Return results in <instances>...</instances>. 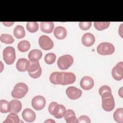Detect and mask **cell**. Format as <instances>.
<instances>
[{
  "instance_id": "2e32d148",
  "label": "cell",
  "mask_w": 123,
  "mask_h": 123,
  "mask_svg": "<svg viewBox=\"0 0 123 123\" xmlns=\"http://www.w3.org/2000/svg\"><path fill=\"white\" fill-rule=\"evenodd\" d=\"M53 34L55 37L58 39H63L67 36V31L64 27L59 26L54 29Z\"/></svg>"
},
{
  "instance_id": "f35d334b",
  "label": "cell",
  "mask_w": 123,
  "mask_h": 123,
  "mask_svg": "<svg viewBox=\"0 0 123 123\" xmlns=\"http://www.w3.org/2000/svg\"><path fill=\"white\" fill-rule=\"evenodd\" d=\"M53 122V123H55V122L54 121H53V120H49V119L48 120H47V121H45V123H46V122Z\"/></svg>"
},
{
  "instance_id": "f1b7e54d",
  "label": "cell",
  "mask_w": 123,
  "mask_h": 123,
  "mask_svg": "<svg viewBox=\"0 0 123 123\" xmlns=\"http://www.w3.org/2000/svg\"><path fill=\"white\" fill-rule=\"evenodd\" d=\"M0 40L1 42L5 44H12L14 42V39L11 35L7 34H3L0 36Z\"/></svg>"
},
{
  "instance_id": "d6a6232c",
  "label": "cell",
  "mask_w": 123,
  "mask_h": 123,
  "mask_svg": "<svg viewBox=\"0 0 123 123\" xmlns=\"http://www.w3.org/2000/svg\"><path fill=\"white\" fill-rule=\"evenodd\" d=\"M98 92H99L100 96H101V95H102L103 94H104L105 93L111 92V90L110 87H109V86H106V85H104V86H101L99 88Z\"/></svg>"
},
{
  "instance_id": "83f0119b",
  "label": "cell",
  "mask_w": 123,
  "mask_h": 123,
  "mask_svg": "<svg viewBox=\"0 0 123 123\" xmlns=\"http://www.w3.org/2000/svg\"><path fill=\"white\" fill-rule=\"evenodd\" d=\"M10 111V103L5 100L1 99L0 101V111L1 113H7Z\"/></svg>"
},
{
  "instance_id": "8fae6325",
  "label": "cell",
  "mask_w": 123,
  "mask_h": 123,
  "mask_svg": "<svg viewBox=\"0 0 123 123\" xmlns=\"http://www.w3.org/2000/svg\"><path fill=\"white\" fill-rule=\"evenodd\" d=\"M94 85V81L92 78L90 76H86L83 77L80 82V85L82 88L84 90H88L92 88Z\"/></svg>"
},
{
  "instance_id": "7a4b0ae2",
  "label": "cell",
  "mask_w": 123,
  "mask_h": 123,
  "mask_svg": "<svg viewBox=\"0 0 123 123\" xmlns=\"http://www.w3.org/2000/svg\"><path fill=\"white\" fill-rule=\"evenodd\" d=\"M28 91V87L27 85L22 82L18 83L15 85L12 91V96L15 98H21L25 96Z\"/></svg>"
},
{
  "instance_id": "d4e9b609",
  "label": "cell",
  "mask_w": 123,
  "mask_h": 123,
  "mask_svg": "<svg viewBox=\"0 0 123 123\" xmlns=\"http://www.w3.org/2000/svg\"><path fill=\"white\" fill-rule=\"evenodd\" d=\"M113 118L118 123H122L123 122V109L118 108L115 110L113 113Z\"/></svg>"
},
{
  "instance_id": "603a6c76",
  "label": "cell",
  "mask_w": 123,
  "mask_h": 123,
  "mask_svg": "<svg viewBox=\"0 0 123 123\" xmlns=\"http://www.w3.org/2000/svg\"><path fill=\"white\" fill-rule=\"evenodd\" d=\"M28 60L25 58L19 59L16 64V67L17 70L19 72H25L26 71V66Z\"/></svg>"
},
{
  "instance_id": "ba28073f",
  "label": "cell",
  "mask_w": 123,
  "mask_h": 123,
  "mask_svg": "<svg viewBox=\"0 0 123 123\" xmlns=\"http://www.w3.org/2000/svg\"><path fill=\"white\" fill-rule=\"evenodd\" d=\"M123 62H118L112 69L111 74L113 78L117 80L120 81L123 78Z\"/></svg>"
},
{
  "instance_id": "836d02e7",
  "label": "cell",
  "mask_w": 123,
  "mask_h": 123,
  "mask_svg": "<svg viewBox=\"0 0 123 123\" xmlns=\"http://www.w3.org/2000/svg\"><path fill=\"white\" fill-rule=\"evenodd\" d=\"M42 73V69L40 67L39 69H38L37 71L32 73H28L30 76L33 78H37L40 76Z\"/></svg>"
},
{
  "instance_id": "ffe728a7",
  "label": "cell",
  "mask_w": 123,
  "mask_h": 123,
  "mask_svg": "<svg viewBox=\"0 0 123 123\" xmlns=\"http://www.w3.org/2000/svg\"><path fill=\"white\" fill-rule=\"evenodd\" d=\"M41 67L38 61H28L26 66V70L28 73H32L37 71Z\"/></svg>"
},
{
  "instance_id": "5b68a950",
  "label": "cell",
  "mask_w": 123,
  "mask_h": 123,
  "mask_svg": "<svg viewBox=\"0 0 123 123\" xmlns=\"http://www.w3.org/2000/svg\"><path fill=\"white\" fill-rule=\"evenodd\" d=\"M98 53L101 55L112 54L115 51L114 46L109 42H102L99 44L97 48Z\"/></svg>"
},
{
  "instance_id": "44dd1931",
  "label": "cell",
  "mask_w": 123,
  "mask_h": 123,
  "mask_svg": "<svg viewBox=\"0 0 123 123\" xmlns=\"http://www.w3.org/2000/svg\"><path fill=\"white\" fill-rule=\"evenodd\" d=\"M42 56V51L40 50L35 49L31 50L28 53V57L30 61H38Z\"/></svg>"
},
{
  "instance_id": "1f68e13d",
  "label": "cell",
  "mask_w": 123,
  "mask_h": 123,
  "mask_svg": "<svg viewBox=\"0 0 123 123\" xmlns=\"http://www.w3.org/2000/svg\"><path fill=\"white\" fill-rule=\"evenodd\" d=\"M91 25V22H80L79 23V27L83 30H87L89 29Z\"/></svg>"
},
{
  "instance_id": "e575fe53",
  "label": "cell",
  "mask_w": 123,
  "mask_h": 123,
  "mask_svg": "<svg viewBox=\"0 0 123 123\" xmlns=\"http://www.w3.org/2000/svg\"><path fill=\"white\" fill-rule=\"evenodd\" d=\"M78 123H91V120L87 116L82 115L79 117L78 119Z\"/></svg>"
},
{
  "instance_id": "6da1fadb",
  "label": "cell",
  "mask_w": 123,
  "mask_h": 123,
  "mask_svg": "<svg viewBox=\"0 0 123 123\" xmlns=\"http://www.w3.org/2000/svg\"><path fill=\"white\" fill-rule=\"evenodd\" d=\"M102 98V107L106 111H111L115 107L114 98L111 92L107 93L101 96Z\"/></svg>"
},
{
  "instance_id": "74e56055",
  "label": "cell",
  "mask_w": 123,
  "mask_h": 123,
  "mask_svg": "<svg viewBox=\"0 0 123 123\" xmlns=\"http://www.w3.org/2000/svg\"><path fill=\"white\" fill-rule=\"evenodd\" d=\"M122 89H123V87H121V91H120V90H119V95L121 96V98H123V94H122V92H123V91H122Z\"/></svg>"
},
{
  "instance_id": "9a60e30c",
  "label": "cell",
  "mask_w": 123,
  "mask_h": 123,
  "mask_svg": "<svg viewBox=\"0 0 123 123\" xmlns=\"http://www.w3.org/2000/svg\"><path fill=\"white\" fill-rule=\"evenodd\" d=\"M9 103L10 112L18 113L21 111L22 107V105L20 101L17 99H12L10 101Z\"/></svg>"
},
{
  "instance_id": "5bb4252c",
  "label": "cell",
  "mask_w": 123,
  "mask_h": 123,
  "mask_svg": "<svg viewBox=\"0 0 123 123\" xmlns=\"http://www.w3.org/2000/svg\"><path fill=\"white\" fill-rule=\"evenodd\" d=\"M64 118L67 123H77L78 120L76 117L75 112L71 109H68L65 111L63 114Z\"/></svg>"
},
{
  "instance_id": "4dcf8cb0",
  "label": "cell",
  "mask_w": 123,
  "mask_h": 123,
  "mask_svg": "<svg viewBox=\"0 0 123 123\" xmlns=\"http://www.w3.org/2000/svg\"><path fill=\"white\" fill-rule=\"evenodd\" d=\"M56 59V55L53 53H49L47 54L44 57L45 62L48 64H53L55 62Z\"/></svg>"
},
{
  "instance_id": "7c38bea8",
  "label": "cell",
  "mask_w": 123,
  "mask_h": 123,
  "mask_svg": "<svg viewBox=\"0 0 123 123\" xmlns=\"http://www.w3.org/2000/svg\"><path fill=\"white\" fill-rule=\"evenodd\" d=\"M23 119L27 122H33L36 118L35 112L31 109L29 108L25 109L22 113Z\"/></svg>"
},
{
  "instance_id": "e0dca14e",
  "label": "cell",
  "mask_w": 123,
  "mask_h": 123,
  "mask_svg": "<svg viewBox=\"0 0 123 123\" xmlns=\"http://www.w3.org/2000/svg\"><path fill=\"white\" fill-rule=\"evenodd\" d=\"M40 27L42 32L46 33H51L53 30L54 24L52 22H41Z\"/></svg>"
},
{
  "instance_id": "4fadbf2b",
  "label": "cell",
  "mask_w": 123,
  "mask_h": 123,
  "mask_svg": "<svg viewBox=\"0 0 123 123\" xmlns=\"http://www.w3.org/2000/svg\"><path fill=\"white\" fill-rule=\"evenodd\" d=\"M95 42L94 36L90 33H86L83 35L82 37V43L86 47L92 46Z\"/></svg>"
},
{
  "instance_id": "30bf717a",
  "label": "cell",
  "mask_w": 123,
  "mask_h": 123,
  "mask_svg": "<svg viewBox=\"0 0 123 123\" xmlns=\"http://www.w3.org/2000/svg\"><path fill=\"white\" fill-rule=\"evenodd\" d=\"M62 81L61 85H67L74 83L76 79L75 74L71 72H62Z\"/></svg>"
},
{
  "instance_id": "484cf974",
  "label": "cell",
  "mask_w": 123,
  "mask_h": 123,
  "mask_svg": "<svg viewBox=\"0 0 123 123\" xmlns=\"http://www.w3.org/2000/svg\"><path fill=\"white\" fill-rule=\"evenodd\" d=\"M30 47V43L27 40H22L19 42L17 45L18 49L21 52H26Z\"/></svg>"
},
{
  "instance_id": "d6986e66",
  "label": "cell",
  "mask_w": 123,
  "mask_h": 123,
  "mask_svg": "<svg viewBox=\"0 0 123 123\" xmlns=\"http://www.w3.org/2000/svg\"><path fill=\"white\" fill-rule=\"evenodd\" d=\"M65 111V108L63 105L58 104L54 109L52 115L56 118L61 119L63 117Z\"/></svg>"
},
{
  "instance_id": "9c48e42d",
  "label": "cell",
  "mask_w": 123,
  "mask_h": 123,
  "mask_svg": "<svg viewBox=\"0 0 123 123\" xmlns=\"http://www.w3.org/2000/svg\"><path fill=\"white\" fill-rule=\"evenodd\" d=\"M66 94L68 98L71 99H76L81 97L82 91L74 86H69L66 90Z\"/></svg>"
},
{
  "instance_id": "4316f807",
  "label": "cell",
  "mask_w": 123,
  "mask_h": 123,
  "mask_svg": "<svg viewBox=\"0 0 123 123\" xmlns=\"http://www.w3.org/2000/svg\"><path fill=\"white\" fill-rule=\"evenodd\" d=\"M110 25V22H95L94 26L98 31H102L109 27Z\"/></svg>"
},
{
  "instance_id": "3957f363",
  "label": "cell",
  "mask_w": 123,
  "mask_h": 123,
  "mask_svg": "<svg viewBox=\"0 0 123 123\" xmlns=\"http://www.w3.org/2000/svg\"><path fill=\"white\" fill-rule=\"evenodd\" d=\"M73 57L69 54L64 55L60 57L57 61L58 67L62 70L68 69L73 63Z\"/></svg>"
},
{
  "instance_id": "cb8c5ba5",
  "label": "cell",
  "mask_w": 123,
  "mask_h": 123,
  "mask_svg": "<svg viewBox=\"0 0 123 123\" xmlns=\"http://www.w3.org/2000/svg\"><path fill=\"white\" fill-rule=\"evenodd\" d=\"M20 122V119L15 113L11 112L6 117L3 123H18Z\"/></svg>"
},
{
  "instance_id": "8992f818",
  "label": "cell",
  "mask_w": 123,
  "mask_h": 123,
  "mask_svg": "<svg viewBox=\"0 0 123 123\" xmlns=\"http://www.w3.org/2000/svg\"><path fill=\"white\" fill-rule=\"evenodd\" d=\"M38 43L40 48L45 50L51 49L54 46L52 40L49 37L46 35H43L39 37Z\"/></svg>"
},
{
  "instance_id": "d590c367",
  "label": "cell",
  "mask_w": 123,
  "mask_h": 123,
  "mask_svg": "<svg viewBox=\"0 0 123 123\" xmlns=\"http://www.w3.org/2000/svg\"><path fill=\"white\" fill-rule=\"evenodd\" d=\"M57 104H58V103L56 102H52L50 103V104L49 106V108H48L49 111L52 115H53L54 109Z\"/></svg>"
},
{
  "instance_id": "52a82bcc",
  "label": "cell",
  "mask_w": 123,
  "mask_h": 123,
  "mask_svg": "<svg viewBox=\"0 0 123 123\" xmlns=\"http://www.w3.org/2000/svg\"><path fill=\"white\" fill-rule=\"evenodd\" d=\"M32 107L37 111L42 110L46 105V99L41 96H37L34 97L31 101Z\"/></svg>"
},
{
  "instance_id": "8d00e7d4",
  "label": "cell",
  "mask_w": 123,
  "mask_h": 123,
  "mask_svg": "<svg viewBox=\"0 0 123 123\" xmlns=\"http://www.w3.org/2000/svg\"><path fill=\"white\" fill-rule=\"evenodd\" d=\"M2 23L4 25L7 26H10L11 25H12L14 23V22H2Z\"/></svg>"
},
{
  "instance_id": "f546056e",
  "label": "cell",
  "mask_w": 123,
  "mask_h": 123,
  "mask_svg": "<svg viewBox=\"0 0 123 123\" xmlns=\"http://www.w3.org/2000/svg\"><path fill=\"white\" fill-rule=\"evenodd\" d=\"M26 29L31 33L37 32L38 29V24L36 22H29L26 23Z\"/></svg>"
},
{
  "instance_id": "ac0fdd59",
  "label": "cell",
  "mask_w": 123,
  "mask_h": 123,
  "mask_svg": "<svg viewBox=\"0 0 123 123\" xmlns=\"http://www.w3.org/2000/svg\"><path fill=\"white\" fill-rule=\"evenodd\" d=\"M50 82L54 85H61L62 81V72H55L51 74L49 76Z\"/></svg>"
},
{
  "instance_id": "7402d4cb",
  "label": "cell",
  "mask_w": 123,
  "mask_h": 123,
  "mask_svg": "<svg viewBox=\"0 0 123 123\" xmlns=\"http://www.w3.org/2000/svg\"><path fill=\"white\" fill-rule=\"evenodd\" d=\"M13 35L17 39L22 38L25 37V32L24 27L21 25H16L13 30Z\"/></svg>"
},
{
  "instance_id": "277c9868",
  "label": "cell",
  "mask_w": 123,
  "mask_h": 123,
  "mask_svg": "<svg viewBox=\"0 0 123 123\" xmlns=\"http://www.w3.org/2000/svg\"><path fill=\"white\" fill-rule=\"evenodd\" d=\"M3 58L7 64H12L16 58L15 50L14 48L10 46L5 48L3 51Z\"/></svg>"
}]
</instances>
